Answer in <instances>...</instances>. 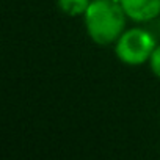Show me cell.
Masks as SVG:
<instances>
[{"label": "cell", "instance_id": "1", "mask_svg": "<svg viewBox=\"0 0 160 160\" xmlns=\"http://www.w3.org/2000/svg\"><path fill=\"white\" fill-rule=\"evenodd\" d=\"M85 24L91 39L107 46L122 35L126 13L116 0H93L85 11Z\"/></svg>", "mask_w": 160, "mask_h": 160}, {"label": "cell", "instance_id": "2", "mask_svg": "<svg viewBox=\"0 0 160 160\" xmlns=\"http://www.w3.org/2000/svg\"><path fill=\"white\" fill-rule=\"evenodd\" d=\"M155 49L154 36L143 28H130L122 32L116 42V55L126 64H143L151 60Z\"/></svg>", "mask_w": 160, "mask_h": 160}, {"label": "cell", "instance_id": "3", "mask_svg": "<svg viewBox=\"0 0 160 160\" xmlns=\"http://www.w3.org/2000/svg\"><path fill=\"white\" fill-rule=\"evenodd\" d=\"M127 18L146 22L160 14V0H119Z\"/></svg>", "mask_w": 160, "mask_h": 160}, {"label": "cell", "instance_id": "4", "mask_svg": "<svg viewBox=\"0 0 160 160\" xmlns=\"http://www.w3.org/2000/svg\"><path fill=\"white\" fill-rule=\"evenodd\" d=\"M90 3V0H58V8L69 16H78L85 14Z\"/></svg>", "mask_w": 160, "mask_h": 160}, {"label": "cell", "instance_id": "5", "mask_svg": "<svg viewBox=\"0 0 160 160\" xmlns=\"http://www.w3.org/2000/svg\"><path fill=\"white\" fill-rule=\"evenodd\" d=\"M151 68H152V72L160 78V46L155 47L151 55Z\"/></svg>", "mask_w": 160, "mask_h": 160}, {"label": "cell", "instance_id": "6", "mask_svg": "<svg viewBox=\"0 0 160 160\" xmlns=\"http://www.w3.org/2000/svg\"><path fill=\"white\" fill-rule=\"evenodd\" d=\"M116 2H119V0H116Z\"/></svg>", "mask_w": 160, "mask_h": 160}]
</instances>
